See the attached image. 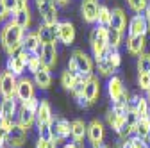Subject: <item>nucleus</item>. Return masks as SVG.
I'll return each instance as SVG.
<instances>
[{
    "label": "nucleus",
    "mask_w": 150,
    "mask_h": 148,
    "mask_svg": "<svg viewBox=\"0 0 150 148\" xmlns=\"http://www.w3.org/2000/svg\"><path fill=\"white\" fill-rule=\"evenodd\" d=\"M100 4L98 0H81V16L88 25H97Z\"/></svg>",
    "instance_id": "obj_11"
},
{
    "label": "nucleus",
    "mask_w": 150,
    "mask_h": 148,
    "mask_svg": "<svg viewBox=\"0 0 150 148\" xmlns=\"http://www.w3.org/2000/svg\"><path fill=\"white\" fill-rule=\"evenodd\" d=\"M54 121V114H52V107L48 104V100H41L40 107L36 111V125L40 123H52Z\"/></svg>",
    "instance_id": "obj_27"
},
{
    "label": "nucleus",
    "mask_w": 150,
    "mask_h": 148,
    "mask_svg": "<svg viewBox=\"0 0 150 148\" xmlns=\"http://www.w3.org/2000/svg\"><path fill=\"white\" fill-rule=\"evenodd\" d=\"M16 123L23 127L25 130H30V128L36 125V113L23 105H20V109H18V114H16Z\"/></svg>",
    "instance_id": "obj_19"
},
{
    "label": "nucleus",
    "mask_w": 150,
    "mask_h": 148,
    "mask_svg": "<svg viewBox=\"0 0 150 148\" xmlns=\"http://www.w3.org/2000/svg\"><path fill=\"white\" fill-rule=\"evenodd\" d=\"M55 30H57V41H59L61 45H64V47L73 45L77 32H75V25H73L70 20L59 22L57 25H55Z\"/></svg>",
    "instance_id": "obj_9"
},
{
    "label": "nucleus",
    "mask_w": 150,
    "mask_h": 148,
    "mask_svg": "<svg viewBox=\"0 0 150 148\" xmlns=\"http://www.w3.org/2000/svg\"><path fill=\"white\" fill-rule=\"evenodd\" d=\"M125 2H127L129 9L132 11L134 14L136 13H145L146 7L150 6V0H125Z\"/></svg>",
    "instance_id": "obj_33"
},
{
    "label": "nucleus",
    "mask_w": 150,
    "mask_h": 148,
    "mask_svg": "<svg viewBox=\"0 0 150 148\" xmlns=\"http://www.w3.org/2000/svg\"><path fill=\"white\" fill-rule=\"evenodd\" d=\"M145 139H146V141H148V144H150V132H148V136H146Z\"/></svg>",
    "instance_id": "obj_53"
},
{
    "label": "nucleus",
    "mask_w": 150,
    "mask_h": 148,
    "mask_svg": "<svg viewBox=\"0 0 150 148\" xmlns=\"http://www.w3.org/2000/svg\"><path fill=\"white\" fill-rule=\"evenodd\" d=\"M0 73H2V71H0Z\"/></svg>",
    "instance_id": "obj_55"
},
{
    "label": "nucleus",
    "mask_w": 150,
    "mask_h": 148,
    "mask_svg": "<svg viewBox=\"0 0 150 148\" xmlns=\"http://www.w3.org/2000/svg\"><path fill=\"white\" fill-rule=\"evenodd\" d=\"M105 57H107L112 64H115V68H116V70L122 66V54H120V50H118V48H111V50H109V54L105 55Z\"/></svg>",
    "instance_id": "obj_37"
},
{
    "label": "nucleus",
    "mask_w": 150,
    "mask_h": 148,
    "mask_svg": "<svg viewBox=\"0 0 150 148\" xmlns=\"http://www.w3.org/2000/svg\"><path fill=\"white\" fill-rule=\"evenodd\" d=\"M29 4V0H20V6H27Z\"/></svg>",
    "instance_id": "obj_51"
},
{
    "label": "nucleus",
    "mask_w": 150,
    "mask_h": 148,
    "mask_svg": "<svg viewBox=\"0 0 150 148\" xmlns=\"http://www.w3.org/2000/svg\"><path fill=\"white\" fill-rule=\"evenodd\" d=\"M16 86L18 77L13 71L4 70L0 73V97L2 98H16Z\"/></svg>",
    "instance_id": "obj_7"
},
{
    "label": "nucleus",
    "mask_w": 150,
    "mask_h": 148,
    "mask_svg": "<svg viewBox=\"0 0 150 148\" xmlns=\"http://www.w3.org/2000/svg\"><path fill=\"white\" fill-rule=\"evenodd\" d=\"M109 23H111V7L100 4L98 16H97V25H105V27H109Z\"/></svg>",
    "instance_id": "obj_32"
},
{
    "label": "nucleus",
    "mask_w": 150,
    "mask_h": 148,
    "mask_svg": "<svg viewBox=\"0 0 150 148\" xmlns=\"http://www.w3.org/2000/svg\"><path fill=\"white\" fill-rule=\"evenodd\" d=\"M32 97H36V84L32 79L29 77H20L18 79V86H16V100L23 104L27 100H30Z\"/></svg>",
    "instance_id": "obj_10"
},
{
    "label": "nucleus",
    "mask_w": 150,
    "mask_h": 148,
    "mask_svg": "<svg viewBox=\"0 0 150 148\" xmlns=\"http://www.w3.org/2000/svg\"><path fill=\"white\" fill-rule=\"evenodd\" d=\"M97 63V71H98V75L100 77H112L115 75V71H116V68H115V64H112L107 57H104V59H100V61H95Z\"/></svg>",
    "instance_id": "obj_30"
},
{
    "label": "nucleus",
    "mask_w": 150,
    "mask_h": 148,
    "mask_svg": "<svg viewBox=\"0 0 150 148\" xmlns=\"http://www.w3.org/2000/svg\"><path fill=\"white\" fill-rule=\"evenodd\" d=\"M40 55H41V61H43V64L47 66V68H50V70H54L55 66H57V57H59V50H57V43H47V45H43L41 47V52H40Z\"/></svg>",
    "instance_id": "obj_15"
},
{
    "label": "nucleus",
    "mask_w": 150,
    "mask_h": 148,
    "mask_svg": "<svg viewBox=\"0 0 150 148\" xmlns=\"http://www.w3.org/2000/svg\"><path fill=\"white\" fill-rule=\"evenodd\" d=\"M88 137V123L84 120H73L71 121V141L82 143Z\"/></svg>",
    "instance_id": "obj_25"
},
{
    "label": "nucleus",
    "mask_w": 150,
    "mask_h": 148,
    "mask_svg": "<svg viewBox=\"0 0 150 148\" xmlns=\"http://www.w3.org/2000/svg\"><path fill=\"white\" fill-rule=\"evenodd\" d=\"M25 32L27 30H23L18 23H14L13 18L7 23L2 25V29H0V45H2V48H4V52L7 55L14 54L18 48H22Z\"/></svg>",
    "instance_id": "obj_1"
},
{
    "label": "nucleus",
    "mask_w": 150,
    "mask_h": 148,
    "mask_svg": "<svg viewBox=\"0 0 150 148\" xmlns=\"http://www.w3.org/2000/svg\"><path fill=\"white\" fill-rule=\"evenodd\" d=\"M9 20H11V13L6 9V6L2 4V0H0V23L4 25V23H7Z\"/></svg>",
    "instance_id": "obj_45"
},
{
    "label": "nucleus",
    "mask_w": 150,
    "mask_h": 148,
    "mask_svg": "<svg viewBox=\"0 0 150 148\" xmlns=\"http://www.w3.org/2000/svg\"><path fill=\"white\" fill-rule=\"evenodd\" d=\"M36 148H57V143H55L54 139L38 137V139H36Z\"/></svg>",
    "instance_id": "obj_39"
},
{
    "label": "nucleus",
    "mask_w": 150,
    "mask_h": 148,
    "mask_svg": "<svg viewBox=\"0 0 150 148\" xmlns=\"http://www.w3.org/2000/svg\"><path fill=\"white\" fill-rule=\"evenodd\" d=\"M129 109L134 111V113L139 116V118H146L150 116V102L146 98V95H130L129 98Z\"/></svg>",
    "instance_id": "obj_13"
},
{
    "label": "nucleus",
    "mask_w": 150,
    "mask_h": 148,
    "mask_svg": "<svg viewBox=\"0 0 150 148\" xmlns=\"http://www.w3.org/2000/svg\"><path fill=\"white\" fill-rule=\"evenodd\" d=\"M89 47H91V55L95 61L104 59L109 54V27L105 25H95L89 32Z\"/></svg>",
    "instance_id": "obj_2"
},
{
    "label": "nucleus",
    "mask_w": 150,
    "mask_h": 148,
    "mask_svg": "<svg viewBox=\"0 0 150 148\" xmlns=\"http://www.w3.org/2000/svg\"><path fill=\"white\" fill-rule=\"evenodd\" d=\"M122 39H123V32H120L118 29L109 27V47L111 48H120Z\"/></svg>",
    "instance_id": "obj_34"
},
{
    "label": "nucleus",
    "mask_w": 150,
    "mask_h": 148,
    "mask_svg": "<svg viewBox=\"0 0 150 148\" xmlns=\"http://www.w3.org/2000/svg\"><path fill=\"white\" fill-rule=\"evenodd\" d=\"M13 20H14V23L20 25L23 30H29V27L32 25V13H30L29 4L27 6H20V9L13 14Z\"/></svg>",
    "instance_id": "obj_22"
},
{
    "label": "nucleus",
    "mask_w": 150,
    "mask_h": 148,
    "mask_svg": "<svg viewBox=\"0 0 150 148\" xmlns=\"http://www.w3.org/2000/svg\"><path fill=\"white\" fill-rule=\"evenodd\" d=\"M107 97L111 98L112 104H118V102H129V98H130V91L125 89L122 77L112 75V77L107 79Z\"/></svg>",
    "instance_id": "obj_5"
},
{
    "label": "nucleus",
    "mask_w": 150,
    "mask_h": 148,
    "mask_svg": "<svg viewBox=\"0 0 150 148\" xmlns=\"http://www.w3.org/2000/svg\"><path fill=\"white\" fill-rule=\"evenodd\" d=\"M150 132V116L146 118H139L138 125H136V134L134 136H139V137H146Z\"/></svg>",
    "instance_id": "obj_36"
},
{
    "label": "nucleus",
    "mask_w": 150,
    "mask_h": 148,
    "mask_svg": "<svg viewBox=\"0 0 150 148\" xmlns=\"http://www.w3.org/2000/svg\"><path fill=\"white\" fill-rule=\"evenodd\" d=\"M138 121H139V116L134 113V111H129L127 116H125V123H127L129 127L134 128V134H136V125H138Z\"/></svg>",
    "instance_id": "obj_41"
},
{
    "label": "nucleus",
    "mask_w": 150,
    "mask_h": 148,
    "mask_svg": "<svg viewBox=\"0 0 150 148\" xmlns=\"http://www.w3.org/2000/svg\"><path fill=\"white\" fill-rule=\"evenodd\" d=\"M79 148H82V146H79Z\"/></svg>",
    "instance_id": "obj_54"
},
{
    "label": "nucleus",
    "mask_w": 150,
    "mask_h": 148,
    "mask_svg": "<svg viewBox=\"0 0 150 148\" xmlns=\"http://www.w3.org/2000/svg\"><path fill=\"white\" fill-rule=\"evenodd\" d=\"M68 137H71V121L64 118H55L52 123V139L59 144Z\"/></svg>",
    "instance_id": "obj_8"
},
{
    "label": "nucleus",
    "mask_w": 150,
    "mask_h": 148,
    "mask_svg": "<svg viewBox=\"0 0 150 148\" xmlns=\"http://www.w3.org/2000/svg\"><path fill=\"white\" fill-rule=\"evenodd\" d=\"M100 97V79L97 75H91L84 84V98L89 104H95Z\"/></svg>",
    "instance_id": "obj_16"
},
{
    "label": "nucleus",
    "mask_w": 150,
    "mask_h": 148,
    "mask_svg": "<svg viewBox=\"0 0 150 148\" xmlns=\"http://www.w3.org/2000/svg\"><path fill=\"white\" fill-rule=\"evenodd\" d=\"M127 25H129L127 13H125L122 7H112V9H111V23H109V27L118 29L120 32H125Z\"/></svg>",
    "instance_id": "obj_20"
},
{
    "label": "nucleus",
    "mask_w": 150,
    "mask_h": 148,
    "mask_svg": "<svg viewBox=\"0 0 150 148\" xmlns=\"http://www.w3.org/2000/svg\"><path fill=\"white\" fill-rule=\"evenodd\" d=\"M23 50L27 54H40L41 52V39H40V36H38V32H25V38H23V43H22Z\"/></svg>",
    "instance_id": "obj_21"
},
{
    "label": "nucleus",
    "mask_w": 150,
    "mask_h": 148,
    "mask_svg": "<svg viewBox=\"0 0 150 148\" xmlns=\"http://www.w3.org/2000/svg\"><path fill=\"white\" fill-rule=\"evenodd\" d=\"M129 141H130V144H132V148H150L148 141L145 137H139V136H132Z\"/></svg>",
    "instance_id": "obj_40"
},
{
    "label": "nucleus",
    "mask_w": 150,
    "mask_h": 148,
    "mask_svg": "<svg viewBox=\"0 0 150 148\" xmlns=\"http://www.w3.org/2000/svg\"><path fill=\"white\" fill-rule=\"evenodd\" d=\"M91 148H111V146L105 143H97V144H91Z\"/></svg>",
    "instance_id": "obj_48"
},
{
    "label": "nucleus",
    "mask_w": 150,
    "mask_h": 148,
    "mask_svg": "<svg viewBox=\"0 0 150 148\" xmlns=\"http://www.w3.org/2000/svg\"><path fill=\"white\" fill-rule=\"evenodd\" d=\"M29 55H30V54H27V52L23 50V47H22V48H18L14 54L7 55V61H6V70L13 71L16 77H22L23 73H25V70H27Z\"/></svg>",
    "instance_id": "obj_6"
},
{
    "label": "nucleus",
    "mask_w": 150,
    "mask_h": 148,
    "mask_svg": "<svg viewBox=\"0 0 150 148\" xmlns=\"http://www.w3.org/2000/svg\"><path fill=\"white\" fill-rule=\"evenodd\" d=\"M77 80H79V75L75 71H71L70 68H66L64 71H61V86L66 91H71L75 87V84H77Z\"/></svg>",
    "instance_id": "obj_29"
},
{
    "label": "nucleus",
    "mask_w": 150,
    "mask_h": 148,
    "mask_svg": "<svg viewBox=\"0 0 150 148\" xmlns=\"http://www.w3.org/2000/svg\"><path fill=\"white\" fill-rule=\"evenodd\" d=\"M16 120H11V118H4V116H0V130H4L6 134L11 130V128L14 127Z\"/></svg>",
    "instance_id": "obj_43"
},
{
    "label": "nucleus",
    "mask_w": 150,
    "mask_h": 148,
    "mask_svg": "<svg viewBox=\"0 0 150 148\" xmlns=\"http://www.w3.org/2000/svg\"><path fill=\"white\" fill-rule=\"evenodd\" d=\"M18 104H20V102H18L16 98H2V102H0V116L16 120L18 109H20Z\"/></svg>",
    "instance_id": "obj_23"
},
{
    "label": "nucleus",
    "mask_w": 150,
    "mask_h": 148,
    "mask_svg": "<svg viewBox=\"0 0 150 148\" xmlns=\"http://www.w3.org/2000/svg\"><path fill=\"white\" fill-rule=\"evenodd\" d=\"M34 6L41 16V23L48 25V27H55L61 20H59V6L55 4V0H34Z\"/></svg>",
    "instance_id": "obj_4"
},
{
    "label": "nucleus",
    "mask_w": 150,
    "mask_h": 148,
    "mask_svg": "<svg viewBox=\"0 0 150 148\" xmlns=\"http://www.w3.org/2000/svg\"><path fill=\"white\" fill-rule=\"evenodd\" d=\"M127 34L129 36H146L148 34V22L143 13L132 14V18L129 20V25H127Z\"/></svg>",
    "instance_id": "obj_12"
},
{
    "label": "nucleus",
    "mask_w": 150,
    "mask_h": 148,
    "mask_svg": "<svg viewBox=\"0 0 150 148\" xmlns=\"http://www.w3.org/2000/svg\"><path fill=\"white\" fill-rule=\"evenodd\" d=\"M70 2V0H55V4H57V6H66Z\"/></svg>",
    "instance_id": "obj_49"
},
{
    "label": "nucleus",
    "mask_w": 150,
    "mask_h": 148,
    "mask_svg": "<svg viewBox=\"0 0 150 148\" xmlns=\"http://www.w3.org/2000/svg\"><path fill=\"white\" fill-rule=\"evenodd\" d=\"M138 73H150V54L143 52L141 55H138Z\"/></svg>",
    "instance_id": "obj_35"
},
{
    "label": "nucleus",
    "mask_w": 150,
    "mask_h": 148,
    "mask_svg": "<svg viewBox=\"0 0 150 148\" xmlns=\"http://www.w3.org/2000/svg\"><path fill=\"white\" fill-rule=\"evenodd\" d=\"M105 137V127L102 121L98 120H91L88 123V139L91 144H97V143H104Z\"/></svg>",
    "instance_id": "obj_17"
},
{
    "label": "nucleus",
    "mask_w": 150,
    "mask_h": 148,
    "mask_svg": "<svg viewBox=\"0 0 150 148\" xmlns=\"http://www.w3.org/2000/svg\"><path fill=\"white\" fill-rule=\"evenodd\" d=\"M81 144L79 143H75V141H71V143H64V146L63 148H79Z\"/></svg>",
    "instance_id": "obj_47"
},
{
    "label": "nucleus",
    "mask_w": 150,
    "mask_h": 148,
    "mask_svg": "<svg viewBox=\"0 0 150 148\" xmlns=\"http://www.w3.org/2000/svg\"><path fill=\"white\" fill-rule=\"evenodd\" d=\"M27 134L29 130H25L23 127H20L18 123H14V127L7 132L6 136V141H7V146L9 148H22L27 141Z\"/></svg>",
    "instance_id": "obj_14"
},
{
    "label": "nucleus",
    "mask_w": 150,
    "mask_h": 148,
    "mask_svg": "<svg viewBox=\"0 0 150 148\" xmlns=\"http://www.w3.org/2000/svg\"><path fill=\"white\" fill-rule=\"evenodd\" d=\"M68 68L71 71H75L77 75H93V71H95V63H93L91 55L86 54L84 50H73L71 55H70V61H68Z\"/></svg>",
    "instance_id": "obj_3"
},
{
    "label": "nucleus",
    "mask_w": 150,
    "mask_h": 148,
    "mask_svg": "<svg viewBox=\"0 0 150 148\" xmlns=\"http://www.w3.org/2000/svg\"><path fill=\"white\" fill-rule=\"evenodd\" d=\"M112 148H123V143H122V141L118 139V141H116L115 144H112Z\"/></svg>",
    "instance_id": "obj_50"
},
{
    "label": "nucleus",
    "mask_w": 150,
    "mask_h": 148,
    "mask_svg": "<svg viewBox=\"0 0 150 148\" xmlns=\"http://www.w3.org/2000/svg\"><path fill=\"white\" fill-rule=\"evenodd\" d=\"M127 52L130 55H141L146 48V36H127Z\"/></svg>",
    "instance_id": "obj_18"
},
{
    "label": "nucleus",
    "mask_w": 150,
    "mask_h": 148,
    "mask_svg": "<svg viewBox=\"0 0 150 148\" xmlns=\"http://www.w3.org/2000/svg\"><path fill=\"white\" fill-rule=\"evenodd\" d=\"M138 87L143 93L150 89V73H138Z\"/></svg>",
    "instance_id": "obj_38"
},
{
    "label": "nucleus",
    "mask_w": 150,
    "mask_h": 148,
    "mask_svg": "<svg viewBox=\"0 0 150 148\" xmlns=\"http://www.w3.org/2000/svg\"><path fill=\"white\" fill-rule=\"evenodd\" d=\"M2 4L6 6V9L11 13V18H13V14L20 9V0H2Z\"/></svg>",
    "instance_id": "obj_42"
},
{
    "label": "nucleus",
    "mask_w": 150,
    "mask_h": 148,
    "mask_svg": "<svg viewBox=\"0 0 150 148\" xmlns=\"http://www.w3.org/2000/svg\"><path fill=\"white\" fill-rule=\"evenodd\" d=\"M40 98H38V97H32L30 100H27V102H23V104H20V105H23V107H27V109H30V111H34V113H36V111H38V107H40Z\"/></svg>",
    "instance_id": "obj_44"
},
{
    "label": "nucleus",
    "mask_w": 150,
    "mask_h": 148,
    "mask_svg": "<svg viewBox=\"0 0 150 148\" xmlns=\"http://www.w3.org/2000/svg\"><path fill=\"white\" fill-rule=\"evenodd\" d=\"M45 64H43V61H41V55L40 54H30L29 55V63H27V70L32 73V75H34V73L36 71H40L41 68H43Z\"/></svg>",
    "instance_id": "obj_31"
},
{
    "label": "nucleus",
    "mask_w": 150,
    "mask_h": 148,
    "mask_svg": "<svg viewBox=\"0 0 150 148\" xmlns=\"http://www.w3.org/2000/svg\"><path fill=\"white\" fill-rule=\"evenodd\" d=\"M143 14H145V18H146V22H148V34H150V6L146 7V11H145Z\"/></svg>",
    "instance_id": "obj_46"
},
{
    "label": "nucleus",
    "mask_w": 150,
    "mask_h": 148,
    "mask_svg": "<svg viewBox=\"0 0 150 148\" xmlns=\"http://www.w3.org/2000/svg\"><path fill=\"white\" fill-rule=\"evenodd\" d=\"M146 98H148V102H150V89L146 91Z\"/></svg>",
    "instance_id": "obj_52"
},
{
    "label": "nucleus",
    "mask_w": 150,
    "mask_h": 148,
    "mask_svg": "<svg viewBox=\"0 0 150 148\" xmlns=\"http://www.w3.org/2000/svg\"><path fill=\"white\" fill-rule=\"evenodd\" d=\"M32 80L36 84V87H40V89H48L50 84H52V73H50V68L43 66L40 71H36L34 75H32Z\"/></svg>",
    "instance_id": "obj_26"
},
{
    "label": "nucleus",
    "mask_w": 150,
    "mask_h": 148,
    "mask_svg": "<svg viewBox=\"0 0 150 148\" xmlns=\"http://www.w3.org/2000/svg\"><path fill=\"white\" fill-rule=\"evenodd\" d=\"M38 36H40V39L43 45L47 43H57V30H55V27H48L45 23H40V27H38Z\"/></svg>",
    "instance_id": "obj_28"
},
{
    "label": "nucleus",
    "mask_w": 150,
    "mask_h": 148,
    "mask_svg": "<svg viewBox=\"0 0 150 148\" xmlns=\"http://www.w3.org/2000/svg\"><path fill=\"white\" fill-rule=\"evenodd\" d=\"M105 123H107V127L111 128V130L118 132L120 128L125 125V114L118 113L116 109H109L105 113Z\"/></svg>",
    "instance_id": "obj_24"
}]
</instances>
